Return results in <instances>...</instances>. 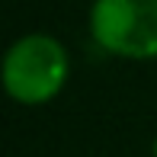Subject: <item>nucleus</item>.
Returning <instances> with one entry per match:
<instances>
[{"label": "nucleus", "instance_id": "f257e3e1", "mask_svg": "<svg viewBox=\"0 0 157 157\" xmlns=\"http://www.w3.org/2000/svg\"><path fill=\"white\" fill-rule=\"evenodd\" d=\"M71 55L52 32H23L10 42L0 64L3 93L19 106H45L67 87Z\"/></svg>", "mask_w": 157, "mask_h": 157}, {"label": "nucleus", "instance_id": "7ed1b4c3", "mask_svg": "<svg viewBox=\"0 0 157 157\" xmlns=\"http://www.w3.org/2000/svg\"><path fill=\"white\" fill-rule=\"evenodd\" d=\"M151 154L157 157V135H154V144H151Z\"/></svg>", "mask_w": 157, "mask_h": 157}, {"label": "nucleus", "instance_id": "f03ea898", "mask_svg": "<svg viewBox=\"0 0 157 157\" xmlns=\"http://www.w3.org/2000/svg\"><path fill=\"white\" fill-rule=\"evenodd\" d=\"M87 29L112 58L157 61V0H93Z\"/></svg>", "mask_w": 157, "mask_h": 157}]
</instances>
